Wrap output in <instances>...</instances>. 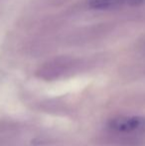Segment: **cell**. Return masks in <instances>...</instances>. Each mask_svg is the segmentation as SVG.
<instances>
[{
  "mask_svg": "<svg viewBox=\"0 0 145 146\" xmlns=\"http://www.w3.org/2000/svg\"><path fill=\"white\" fill-rule=\"evenodd\" d=\"M145 3V0H87L91 8L97 10H109L121 6H138Z\"/></svg>",
  "mask_w": 145,
  "mask_h": 146,
  "instance_id": "obj_2",
  "label": "cell"
},
{
  "mask_svg": "<svg viewBox=\"0 0 145 146\" xmlns=\"http://www.w3.org/2000/svg\"><path fill=\"white\" fill-rule=\"evenodd\" d=\"M110 132L122 136H135L145 133V117L139 115H121L107 122Z\"/></svg>",
  "mask_w": 145,
  "mask_h": 146,
  "instance_id": "obj_1",
  "label": "cell"
}]
</instances>
